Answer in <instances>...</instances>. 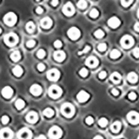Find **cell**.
Here are the masks:
<instances>
[{
  "label": "cell",
  "mask_w": 139,
  "mask_h": 139,
  "mask_svg": "<svg viewBox=\"0 0 139 139\" xmlns=\"http://www.w3.org/2000/svg\"><path fill=\"white\" fill-rule=\"evenodd\" d=\"M134 28L135 31H136L139 32V22L136 23V24H134Z\"/></svg>",
  "instance_id": "49"
},
{
  "label": "cell",
  "mask_w": 139,
  "mask_h": 139,
  "mask_svg": "<svg viewBox=\"0 0 139 139\" xmlns=\"http://www.w3.org/2000/svg\"><path fill=\"white\" fill-rule=\"evenodd\" d=\"M10 57H11V59L12 61H13L15 62L18 61L21 58L20 53V52L18 50L14 51L13 52L11 53V54Z\"/></svg>",
  "instance_id": "24"
},
{
  "label": "cell",
  "mask_w": 139,
  "mask_h": 139,
  "mask_svg": "<svg viewBox=\"0 0 139 139\" xmlns=\"http://www.w3.org/2000/svg\"><path fill=\"white\" fill-rule=\"evenodd\" d=\"M88 70H87L86 68H84L81 69L79 71V75L81 77H86L87 75H88Z\"/></svg>",
  "instance_id": "35"
},
{
  "label": "cell",
  "mask_w": 139,
  "mask_h": 139,
  "mask_svg": "<svg viewBox=\"0 0 139 139\" xmlns=\"http://www.w3.org/2000/svg\"><path fill=\"white\" fill-rule=\"evenodd\" d=\"M40 25L44 29H50L52 26V20L50 18L46 17L40 21Z\"/></svg>",
  "instance_id": "20"
},
{
  "label": "cell",
  "mask_w": 139,
  "mask_h": 139,
  "mask_svg": "<svg viewBox=\"0 0 139 139\" xmlns=\"http://www.w3.org/2000/svg\"><path fill=\"white\" fill-rule=\"evenodd\" d=\"M2 33V29H1V28H0V34Z\"/></svg>",
  "instance_id": "54"
},
{
  "label": "cell",
  "mask_w": 139,
  "mask_h": 139,
  "mask_svg": "<svg viewBox=\"0 0 139 139\" xmlns=\"http://www.w3.org/2000/svg\"><path fill=\"white\" fill-rule=\"evenodd\" d=\"M13 94V90L11 87L10 86H5L4 88L2 90V95L5 98H11Z\"/></svg>",
  "instance_id": "18"
},
{
  "label": "cell",
  "mask_w": 139,
  "mask_h": 139,
  "mask_svg": "<svg viewBox=\"0 0 139 139\" xmlns=\"http://www.w3.org/2000/svg\"><path fill=\"white\" fill-rule=\"evenodd\" d=\"M13 132L8 127L4 128L0 130V139H12Z\"/></svg>",
  "instance_id": "12"
},
{
  "label": "cell",
  "mask_w": 139,
  "mask_h": 139,
  "mask_svg": "<svg viewBox=\"0 0 139 139\" xmlns=\"http://www.w3.org/2000/svg\"><path fill=\"white\" fill-rule=\"evenodd\" d=\"M15 104L16 108H17L18 109L21 110L24 107V106H25V102H24V100H22V99H18V100H16Z\"/></svg>",
  "instance_id": "27"
},
{
  "label": "cell",
  "mask_w": 139,
  "mask_h": 139,
  "mask_svg": "<svg viewBox=\"0 0 139 139\" xmlns=\"http://www.w3.org/2000/svg\"><path fill=\"white\" fill-rule=\"evenodd\" d=\"M136 94L134 92H132V93H130L129 95H128V97L129 98L130 100H134L136 99Z\"/></svg>",
  "instance_id": "40"
},
{
  "label": "cell",
  "mask_w": 139,
  "mask_h": 139,
  "mask_svg": "<svg viewBox=\"0 0 139 139\" xmlns=\"http://www.w3.org/2000/svg\"><path fill=\"white\" fill-rule=\"evenodd\" d=\"M98 124H99V125L102 127H104L106 126L108 124V120L107 119L105 118H102L99 120L98 121Z\"/></svg>",
  "instance_id": "30"
},
{
  "label": "cell",
  "mask_w": 139,
  "mask_h": 139,
  "mask_svg": "<svg viewBox=\"0 0 139 139\" xmlns=\"http://www.w3.org/2000/svg\"><path fill=\"white\" fill-rule=\"evenodd\" d=\"M36 139H47V138H46V137L45 136H43V135H40V136H39Z\"/></svg>",
  "instance_id": "51"
},
{
  "label": "cell",
  "mask_w": 139,
  "mask_h": 139,
  "mask_svg": "<svg viewBox=\"0 0 139 139\" xmlns=\"http://www.w3.org/2000/svg\"><path fill=\"white\" fill-rule=\"evenodd\" d=\"M49 136L52 139H59L62 136L63 132L62 129L58 126H53L49 130Z\"/></svg>",
  "instance_id": "4"
},
{
  "label": "cell",
  "mask_w": 139,
  "mask_h": 139,
  "mask_svg": "<svg viewBox=\"0 0 139 139\" xmlns=\"http://www.w3.org/2000/svg\"><path fill=\"white\" fill-rule=\"evenodd\" d=\"M108 24L113 29H116L120 25V20L117 17L113 16L108 20Z\"/></svg>",
  "instance_id": "15"
},
{
  "label": "cell",
  "mask_w": 139,
  "mask_h": 139,
  "mask_svg": "<svg viewBox=\"0 0 139 139\" xmlns=\"http://www.w3.org/2000/svg\"><path fill=\"white\" fill-rule=\"evenodd\" d=\"M77 6L81 9H84L87 7V2L84 0H81L79 2H78Z\"/></svg>",
  "instance_id": "31"
},
{
  "label": "cell",
  "mask_w": 139,
  "mask_h": 139,
  "mask_svg": "<svg viewBox=\"0 0 139 139\" xmlns=\"http://www.w3.org/2000/svg\"><path fill=\"white\" fill-rule=\"evenodd\" d=\"M54 114V110L52 109L51 108H47L43 111V115L47 117V118H50L52 117Z\"/></svg>",
  "instance_id": "28"
},
{
  "label": "cell",
  "mask_w": 139,
  "mask_h": 139,
  "mask_svg": "<svg viewBox=\"0 0 139 139\" xmlns=\"http://www.w3.org/2000/svg\"><path fill=\"white\" fill-rule=\"evenodd\" d=\"M94 34H95V36L96 38H102V37L104 36V33L102 30L98 29L97 30V31H95V32L94 33Z\"/></svg>",
  "instance_id": "32"
},
{
  "label": "cell",
  "mask_w": 139,
  "mask_h": 139,
  "mask_svg": "<svg viewBox=\"0 0 139 139\" xmlns=\"http://www.w3.org/2000/svg\"><path fill=\"white\" fill-rule=\"evenodd\" d=\"M43 89L42 87L38 84H33L30 87V92L31 93L34 95L38 96L41 94Z\"/></svg>",
  "instance_id": "16"
},
{
  "label": "cell",
  "mask_w": 139,
  "mask_h": 139,
  "mask_svg": "<svg viewBox=\"0 0 139 139\" xmlns=\"http://www.w3.org/2000/svg\"><path fill=\"white\" fill-rule=\"evenodd\" d=\"M58 4H59V1H57V0H53L52 2V5L53 6H57Z\"/></svg>",
  "instance_id": "50"
},
{
  "label": "cell",
  "mask_w": 139,
  "mask_h": 139,
  "mask_svg": "<svg viewBox=\"0 0 139 139\" xmlns=\"http://www.w3.org/2000/svg\"><path fill=\"white\" fill-rule=\"evenodd\" d=\"M128 81L131 83H136L138 81V76L134 72H131L127 75Z\"/></svg>",
  "instance_id": "23"
},
{
  "label": "cell",
  "mask_w": 139,
  "mask_h": 139,
  "mask_svg": "<svg viewBox=\"0 0 139 139\" xmlns=\"http://www.w3.org/2000/svg\"><path fill=\"white\" fill-rule=\"evenodd\" d=\"M62 89L61 87H59L57 85H52L50 87L48 90V94L50 97L54 99H56L61 97L62 95Z\"/></svg>",
  "instance_id": "3"
},
{
  "label": "cell",
  "mask_w": 139,
  "mask_h": 139,
  "mask_svg": "<svg viewBox=\"0 0 139 139\" xmlns=\"http://www.w3.org/2000/svg\"><path fill=\"white\" fill-rule=\"evenodd\" d=\"M90 50H91V47L88 45H86L82 51H81V52H78V54L81 55L83 54H86V53L88 52Z\"/></svg>",
  "instance_id": "37"
},
{
  "label": "cell",
  "mask_w": 139,
  "mask_h": 139,
  "mask_svg": "<svg viewBox=\"0 0 139 139\" xmlns=\"http://www.w3.org/2000/svg\"><path fill=\"white\" fill-rule=\"evenodd\" d=\"M68 36L70 38H71L73 40H77L81 36V31L78 28L75 27H71L70 29L68 31Z\"/></svg>",
  "instance_id": "9"
},
{
  "label": "cell",
  "mask_w": 139,
  "mask_h": 139,
  "mask_svg": "<svg viewBox=\"0 0 139 139\" xmlns=\"http://www.w3.org/2000/svg\"><path fill=\"white\" fill-rule=\"evenodd\" d=\"M98 63H99V61L97 59L93 56L88 57L86 61V65L90 68H95L97 66Z\"/></svg>",
  "instance_id": "17"
},
{
  "label": "cell",
  "mask_w": 139,
  "mask_h": 139,
  "mask_svg": "<svg viewBox=\"0 0 139 139\" xmlns=\"http://www.w3.org/2000/svg\"><path fill=\"white\" fill-rule=\"evenodd\" d=\"M4 40L7 45L13 47L18 43V36L15 33H9L5 36Z\"/></svg>",
  "instance_id": "2"
},
{
  "label": "cell",
  "mask_w": 139,
  "mask_h": 139,
  "mask_svg": "<svg viewBox=\"0 0 139 139\" xmlns=\"http://www.w3.org/2000/svg\"><path fill=\"white\" fill-rule=\"evenodd\" d=\"M35 45H36V42L34 40H30L27 43V46L28 47H34Z\"/></svg>",
  "instance_id": "39"
},
{
  "label": "cell",
  "mask_w": 139,
  "mask_h": 139,
  "mask_svg": "<svg viewBox=\"0 0 139 139\" xmlns=\"http://www.w3.org/2000/svg\"><path fill=\"white\" fill-rule=\"evenodd\" d=\"M97 49L100 52H104L107 50V45L105 43L99 44V45L97 46Z\"/></svg>",
  "instance_id": "36"
},
{
  "label": "cell",
  "mask_w": 139,
  "mask_h": 139,
  "mask_svg": "<svg viewBox=\"0 0 139 139\" xmlns=\"http://www.w3.org/2000/svg\"><path fill=\"white\" fill-rule=\"evenodd\" d=\"M32 137V133L27 128H22L18 133V139H31Z\"/></svg>",
  "instance_id": "11"
},
{
  "label": "cell",
  "mask_w": 139,
  "mask_h": 139,
  "mask_svg": "<svg viewBox=\"0 0 139 139\" xmlns=\"http://www.w3.org/2000/svg\"><path fill=\"white\" fill-rule=\"evenodd\" d=\"M53 56H54V59L56 61L61 62L66 59V54H65V52H63V51L58 50L54 52Z\"/></svg>",
  "instance_id": "19"
},
{
  "label": "cell",
  "mask_w": 139,
  "mask_h": 139,
  "mask_svg": "<svg viewBox=\"0 0 139 139\" xmlns=\"http://www.w3.org/2000/svg\"><path fill=\"white\" fill-rule=\"evenodd\" d=\"M106 77H107V72L105 71H101L100 74H99V77L101 79H104Z\"/></svg>",
  "instance_id": "45"
},
{
  "label": "cell",
  "mask_w": 139,
  "mask_h": 139,
  "mask_svg": "<svg viewBox=\"0 0 139 139\" xmlns=\"http://www.w3.org/2000/svg\"><path fill=\"white\" fill-rule=\"evenodd\" d=\"M63 13L67 16H72L75 13V9L71 2H68L63 7Z\"/></svg>",
  "instance_id": "10"
},
{
  "label": "cell",
  "mask_w": 139,
  "mask_h": 139,
  "mask_svg": "<svg viewBox=\"0 0 139 139\" xmlns=\"http://www.w3.org/2000/svg\"><path fill=\"white\" fill-rule=\"evenodd\" d=\"M54 47L56 48H60L62 47V43L61 40H56V41L54 42Z\"/></svg>",
  "instance_id": "44"
},
{
  "label": "cell",
  "mask_w": 139,
  "mask_h": 139,
  "mask_svg": "<svg viewBox=\"0 0 139 139\" xmlns=\"http://www.w3.org/2000/svg\"><path fill=\"white\" fill-rule=\"evenodd\" d=\"M36 11L37 13H38V14H41L43 13V9H42L41 7H38L36 9Z\"/></svg>",
  "instance_id": "47"
},
{
  "label": "cell",
  "mask_w": 139,
  "mask_h": 139,
  "mask_svg": "<svg viewBox=\"0 0 139 139\" xmlns=\"http://www.w3.org/2000/svg\"><path fill=\"white\" fill-rule=\"evenodd\" d=\"M90 98V95L84 91H81L78 93L77 95V99L79 102H85Z\"/></svg>",
  "instance_id": "14"
},
{
  "label": "cell",
  "mask_w": 139,
  "mask_h": 139,
  "mask_svg": "<svg viewBox=\"0 0 139 139\" xmlns=\"http://www.w3.org/2000/svg\"><path fill=\"white\" fill-rule=\"evenodd\" d=\"M134 43V40L132 36L129 35H125L120 40V44L122 47L124 48H129L133 46Z\"/></svg>",
  "instance_id": "6"
},
{
  "label": "cell",
  "mask_w": 139,
  "mask_h": 139,
  "mask_svg": "<svg viewBox=\"0 0 139 139\" xmlns=\"http://www.w3.org/2000/svg\"><path fill=\"white\" fill-rule=\"evenodd\" d=\"M2 122L3 124H7L9 122V118L7 116H4L2 118Z\"/></svg>",
  "instance_id": "42"
},
{
  "label": "cell",
  "mask_w": 139,
  "mask_h": 139,
  "mask_svg": "<svg viewBox=\"0 0 139 139\" xmlns=\"http://www.w3.org/2000/svg\"><path fill=\"white\" fill-rule=\"evenodd\" d=\"M112 93H113V95H118L119 94V91L117 90L116 88H113V89H112Z\"/></svg>",
  "instance_id": "48"
},
{
  "label": "cell",
  "mask_w": 139,
  "mask_h": 139,
  "mask_svg": "<svg viewBox=\"0 0 139 139\" xmlns=\"http://www.w3.org/2000/svg\"><path fill=\"white\" fill-rule=\"evenodd\" d=\"M110 79L115 84H118L121 81V75L118 72H115L113 73L111 75Z\"/></svg>",
  "instance_id": "21"
},
{
  "label": "cell",
  "mask_w": 139,
  "mask_h": 139,
  "mask_svg": "<svg viewBox=\"0 0 139 139\" xmlns=\"http://www.w3.org/2000/svg\"><path fill=\"white\" fill-rule=\"evenodd\" d=\"M17 15L13 12H9L4 17V22L8 26H13L17 22Z\"/></svg>",
  "instance_id": "5"
},
{
  "label": "cell",
  "mask_w": 139,
  "mask_h": 139,
  "mask_svg": "<svg viewBox=\"0 0 139 139\" xmlns=\"http://www.w3.org/2000/svg\"><path fill=\"white\" fill-rule=\"evenodd\" d=\"M133 54L134 55L135 57L139 58V47H136L133 50Z\"/></svg>",
  "instance_id": "43"
},
{
  "label": "cell",
  "mask_w": 139,
  "mask_h": 139,
  "mask_svg": "<svg viewBox=\"0 0 139 139\" xmlns=\"http://www.w3.org/2000/svg\"><path fill=\"white\" fill-rule=\"evenodd\" d=\"M13 73L16 76V77H20L23 73V69L22 68V67L20 66H16L15 67H14V68L13 69Z\"/></svg>",
  "instance_id": "25"
},
{
  "label": "cell",
  "mask_w": 139,
  "mask_h": 139,
  "mask_svg": "<svg viewBox=\"0 0 139 139\" xmlns=\"http://www.w3.org/2000/svg\"><path fill=\"white\" fill-rule=\"evenodd\" d=\"M93 122L94 120L91 116L87 117L86 119V122L88 125H92V124L93 123Z\"/></svg>",
  "instance_id": "41"
},
{
  "label": "cell",
  "mask_w": 139,
  "mask_h": 139,
  "mask_svg": "<svg viewBox=\"0 0 139 139\" xmlns=\"http://www.w3.org/2000/svg\"><path fill=\"white\" fill-rule=\"evenodd\" d=\"M90 15L92 18H97L98 15H99V12L97 9H92L91 11V13H90Z\"/></svg>",
  "instance_id": "33"
},
{
  "label": "cell",
  "mask_w": 139,
  "mask_h": 139,
  "mask_svg": "<svg viewBox=\"0 0 139 139\" xmlns=\"http://www.w3.org/2000/svg\"><path fill=\"white\" fill-rule=\"evenodd\" d=\"M127 118L130 123L132 125L139 124V113L135 111H130L127 116Z\"/></svg>",
  "instance_id": "7"
},
{
  "label": "cell",
  "mask_w": 139,
  "mask_h": 139,
  "mask_svg": "<svg viewBox=\"0 0 139 139\" xmlns=\"http://www.w3.org/2000/svg\"><path fill=\"white\" fill-rule=\"evenodd\" d=\"M120 55L121 53L120 51L116 50V49H114V50H113L111 51V52L110 54V56H111V58H112V59H118V58L120 56Z\"/></svg>",
  "instance_id": "29"
},
{
  "label": "cell",
  "mask_w": 139,
  "mask_h": 139,
  "mask_svg": "<svg viewBox=\"0 0 139 139\" xmlns=\"http://www.w3.org/2000/svg\"><path fill=\"white\" fill-rule=\"evenodd\" d=\"M26 120L29 123H35L38 120V115L36 112L31 111L26 116Z\"/></svg>",
  "instance_id": "13"
},
{
  "label": "cell",
  "mask_w": 139,
  "mask_h": 139,
  "mask_svg": "<svg viewBox=\"0 0 139 139\" xmlns=\"http://www.w3.org/2000/svg\"><path fill=\"white\" fill-rule=\"evenodd\" d=\"M37 68H38V70L39 71H43L45 69V66L41 63H39L38 65Z\"/></svg>",
  "instance_id": "46"
},
{
  "label": "cell",
  "mask_w": 139,
  "mask_h": 139,
  "mask_svg": "<svg viewBox=\"0 0 139 139\" xmlns=\"http://www.w3.org/2000/svg\"><path fill=\"white\" fill-rule=\"evenodd\" d=\"M61 113L64 116L67 117V118H71V117L74 116L75 109V107L72 104H70V103H65L61 106Z\"/></svg>",
  "instance_id": "1"
},
{
  "label": "cell",
  "mask_w": 139,
  "mask_h": 139,
  "mask_svg": "<svg viewBox=\"0 0 139 139\" xmlns=\"http://www.w3.org/2000/svg\"><path fill=\"white\" fill-rule=\"evenodd\" d=\"M121 129V123L119 121H116L111 126V129L113 132L118 133Z\"/></svg>",
  "instance_id": "22"
},
{
  "label": "cell",
  "mask_w": 139,
  "mask_h": 139,
  "mask_svg": "<svg viewBox=\"0 0 139 139\" xmlns=\"http://www.w3.org/2000/svg\"><path fill=\"white\" fill-rule=\"evenodd\" d=\"M132 0H130V1H125V0H122V1H121V4L124 7H128L131 4H132Z\"/></svg>",
  "instance_id": "38"
},
{
  "label": "cell",
  "mask_w": 139,
  "mask_h": 139,
  "mask_svg": "<svg viewBox=\"0 0 139 139\" xmlns=\"http://www.w3.org/2000/svg\"><path fill=\"white\" fill-rule=\"evenodd\" d=\"M47 77L52 81H56L60 77V72L57 69H51L47 72Z\"/></svg>",
  "instance_id": "8"
},
{
  "label": "cell",
  "mask_w": 139,
  "mask_h": 139,
  "mask_svg": "<svg viewBox=\"0 0 139 139\" xmlns=\"http://www.w3.org/2000/svg\"><path fill=\"white\" fill-rule=\"evenodd\" d=\"M138 17H139V10H138Z\"/></svg>",
  "instance_id": "53"
},
{
  "label": "cell",
  "mask_w": 139,
  "mask_h": 139,
  "mask_svg": "<svg viewBox=\"0 0 139 139\" xmlns=\"http://www.w3.org/2000/svg\"><path fill=\"white\" fill-rule=\"evenodd\" d=\"M37 56H38L39 59H43V58H44L45 56V50H43V49H40V50H39L38 51Z\"/></svg>",
  "instance_id": "34"
},
{
  "label": "cell",
  "mask_w": 139,
  "mask_h": 139,
  "mask_svg": "<svg viewBox=\"0 0 139 139\" xmlns=\"http://www.w3.org/2000/svg\"><path fill=\"white\" fill-rule=\"evenodd\" d=\"M93 139H104L101 136H96L93 138Z\"/></svg>",
  "instance_id": "52"
},
{
  "label": "cell",
  "mask_w": 139,
  "mask_h": 139,
  "mask_svg": "<svg viewBox=\"0 0 139 139\" xmlns=\"http://www.w3.org/2000/svg\"><path fill=\"white\" fill-rule=\"evenodd\" d=\"M138 139H139V136H138Z\"/></svg>",
  "instance_id": "55"
},
{
  "label": "cell",
  "mask_w": 139,
  "mask_h": 139,
  "mask_svg": "<svg viewBox=\"0 0 139 139\" xmlns=\"http://www.w3.org/2000/svg\"><path fill=\"white\" fill-rule=\"evenodd\" d=\"M26 29L29 33L31 34L35 31V24L33 22H29L26 24Z\"/></svg>",
  "instance_id": "26"
}]
</instances>
